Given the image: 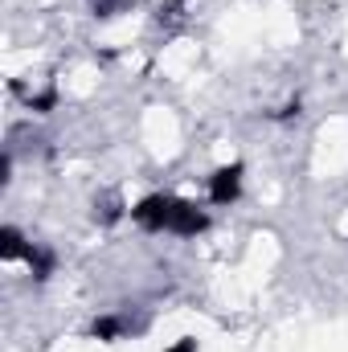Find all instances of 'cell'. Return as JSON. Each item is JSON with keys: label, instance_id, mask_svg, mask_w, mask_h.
<instances>
[{"label": "cell", "instance_id": "obj_1", "mask_svg": "<svg viewBox=\"0 0 348 352\" xmlns=\"http://www.w3.org/2000/svg\"><path fill=\"white\" fill-rule=\"evenodd\" d=\"M176 201H180V197H173V192H148V197L131 209V221L144 226V230H152V234H160V230L173 226Z\"/></svg>", "mask_w": 348, "mask_h": 352}, {"label": "cell", "instance_id": "obj_2", "mask_svg": "<svg viewBox=\"0 0 348 352\" xmlns=\"http://www.w3.org/2000/svg\"><path fill=\"white\" fill-rule=\"evenodd\" d=\"M242 197V164H226L209 176V201L213 205H234Z\"/></svg>", "mask_w": 348, "mask_h": 352}, {"label": "cell", "instance_id": "obj_3", "mask_svg": "<svg viewBox=\"0 0 348 352\" xmlns=\"http://www.w3.org/2000/svg\"><path fill=\"white\" fill-rule=\"evenodd\" d=\"M205 230H209V213L197 209L193 201H176V213H173L168 234H176V238H197V234H205Z\"/></svg>", "mask_w": 348, "mask_h": 352}, {"label": "cell", "instance_id": "obj_4", "mask_svg": "<svg viewBox=\"0 0 348 352\" xmlns=\"http://www.w3.org/2000/svg\"><path fill=\"white\" fill-rule=\"evenodd\" d=\"M29 250H33V246L21 238V230L8 226V230H4V242H0V258H4V263H12V258H29Z\"/></svg>", "mask_w": 348, "mask_h": 352}, {"label": "cell", "instance_id": "obj_5", "mask_svg": "<svg viewBox=\"0 0 348 352\" xmlns=\"http://www.w3.org/2000/svg\"><path fill=\"white\" fill-rule=\"evenodd\" d=\"M123 332H127V324H123L119 316H102V320L90 324V336H94V340H119Z\"/></svg>", "mask_w": 348, "mask_h": 352}, {"label": "cell", "instance_id": "obj_6", "mask_svg": "<svg viewBox=\"0 0 348 352\" xmlns=\"http://www.w3.org/2000/svg\"><path fill=\"white\" fill-rule=\"evenodd\" d=\"M168 352H197V340H188V336H184V340H180V344H173Z\"/></svg>", "mask_w": 348, "mask_h": 352}]
</instances>
